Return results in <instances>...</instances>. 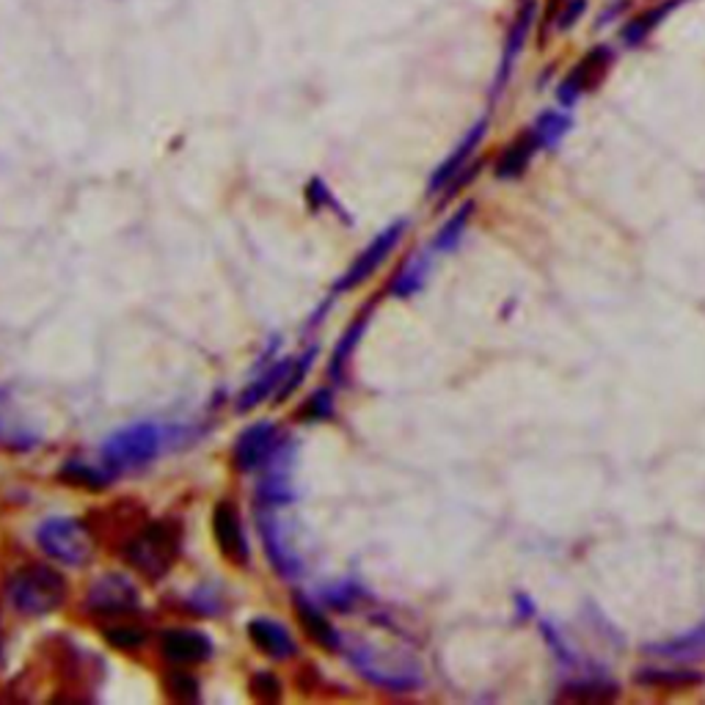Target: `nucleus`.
<instances>
[{"instance_id": "1", "label": "nucleus", "mask_w": 705, "mask_h": 705, "mask_svg": "<svg viewBox=\"0 0 705 705\" xmlns=\"http://www.w3.org/2000/svg\"><path fill=\"white\" fill-rule=\"evenodd\" d=\"M339 650L347 656L352 670L372 686L389 689V692H414L425 681L422 667L409 653L378 648L365 637H342Z\"/></svg>"}, {"instance_id": "2", "label": "nucleus", "mask_w": 705, "mask_h": 705, "mask_svg": "<svg viewBox=\"0 0 705 705\" xmlns=\"http://www.w3.org/2000/svg\"><path fill=\"white\" fill-rule=\"evenodd\" d=\"M7 598L25 617L51 615L67 601V582L47 566L20 568L9 577Z\"/></svg>"}, {"instance_id": "3", "label": "nucleus", "mask_w": 705, "mask_h": 705, "mask_svg": "<svg viewBox=\"0 0 705 705\" xmlns=\"http://www.w3.org/2000/svg\"><path fill=\"white\" fill-rule=\"evenodd\" d=\"M182 549V533L180 526L171 521H157L149 524L146 529H141L127 546H124V560L135 568L138 573H144L149 582L166 577L174 568L177 557Z\"/></svg>"}, {"instance_id": "4", "label": "nucleus", "mask_w": 705, "mask_h": 705, "mask_svg": "<svg viewBox=\"0 0 705 705\" xmlns=\"http://www.w3.org/2000/svg\"><path fill=\"white\" fill-rule=\"evenodd\" d=\"M163 447L160 427L152 422H138L133 427L113 433L102 447V466L113 474H124V471H135L141 466L152 463Z\"/></svg>"}, {"instance_id": "5", "label": "nucleus", "mask_w": 705, "mask_h": 705, "mask_svg": "<svg viewBox=\"0 0 705 705\" xmlns=\"http://www.w3.org/2000/svg\"><path fill=\"white\" fill-rule=\"evenodd\" d=\"M36 544L51 560L61 562V566L83 568L94 557V540H91L89 529L80 521L64 518V515L42 521L36 529Z\"/></svg>"}, {"instance_id": "6", "label": "nucleus", "mask_w": 705, "mask_h": 705, "mask_svg": "<svg viewBox=\"0 0 705 705\" xmlns=\"http://www.w3.org/2000/svg\"><path fill=\"white\" fill-rule=\"evenodd\" d=\"M42 427L23 409L12 389H0V449L3 452H29L40 447Z\"/></svg>"}, {"instance_id": "7", "label": "nucleus", "mask_w": 705, "mask_h": 705, "mask_svg": "<svg viewBox=\"0 0 705 705\" xmlns=\"http://www.w3.org/2000/svg\"><path fill=\"white\" fill-rule=\"evenodd\" d=\"M86 606L94 615L124 617L138 612L141 595L138 588L124 573H108V577H100L91 584L89 595H86Z\"/></svg>"}, {"instance_id": "8", "label": "nucleus", "mask_w": 705, "mask_h": 705, "mask_svg": "<svg viewBox=\"0 0 705 705\" xmlns=\"http://www.w3.org/2000/svg\"><path fill=\"white\" fill-rule=\"evenodd\" d=\"M405 226H409L405 221H398V224H392L389 230H383L381 235L370 243V248H367V251L350 265V270H347V273L336 281V290L347 292V290H356L359 284H365V281L370 279L378 268H381L383 259L392 254V248L398 246L400 237L405 235Z\"/></svg>"}, {"instance_id": "9", "label": "nucleus", "mask_w": 705, "mask_h": 705, "mask_svg": "<svg viewBox=\"0 0 705 705\" xmlns=\"http://www.w3.org/2000/svg\"><path fill=\"white\" fill-rule=\"evenodd\" d=\"M609 67H612L609 47H595V51H590L588 56L571 69V75L560 83V91H557V94H560L562 105H573L584 91H593L595 86L604 80V75L609 72Z\"/></svg>"}, {"instance_id": "10", "label": "nucleus", "mask_w": 705, "mask_h": 705, "mask_svg": "<svg viewBox=\"0 0 705 705\" xmlns=\"http://www.w3.org/2000/svg\"><path fill=\"white\" fill-rule=\"evenodd\" d=\"M213 535L219 544L224 560H230L232 566H248V540L246 529H243L240 513L235 504L221 502L213 513Z\"/></svg>"}, {"instance_id": "11", "label": "nucleus", "mask_w": 705, "mask_h": 705, "mask_svg": "<svg viewBox=\"0 0 705 705\" xmlns=\"http://www.w3.org/2000/svg\"><path fill=\"white\" fill-rule=\"evenodd\" d=\"M259 535H262V544L268 549L270 566L284 579L298 577L301 573V557H298V551H292L290 540L284 535V526L276 518V513H268V510L259 513Z\"/></svg>"}, {"instance_id": "12", "label": "nucleus", "mask_w": 705, "mask_h": 705, "mask_svg": "<svg viewBox=\"0 0 705 705\" xmlns=\"http://www.w3.org/2000/svg\"><path fill=\"white\" fill-rule=\"evenodd\" d=\"M279 444V433L268 422L248 427L246 433H240V438L235 444V466L240 471L259 469V466L268 463V458Z\"/></svg>"}, {"instance_id": "13", "label": "nucleus", "mask_w": 705, "mask_h": 705, "mask_svg": "<svg viewBox=\"0 0 705 705\" xmlns=\"http://www.w3.org/2000/svg\"><path fill=\"white\" fill-rule=\"evenodd\" d=\"M163 653L174 664H202L204 659H210L213 645L204 634L191 631V628H174V631L163 634L160 642Z\"/></svg>"}, {"instance_id": "14", "label": "nucleus", "mask_w": 705, "mask_h": 705, "mask_svg": "<svg viewBox=\"0 0 705 705\" xmlns=\"http://www.w3.org/2000/svg\"><path fill=\"white\" fill-rule=\"evenodd\" d=\"M485 130H488V122H485V119H480V122H477L474 127H471L469 133L463 135V141H460V144L455 146L452 155H449L447 160H444L441 166L436 168V174H433L430 193L441 191V188H447L449 182L455 180V177H460V171H463V166H466V163H469L471 152H474L477 146H480L482 133H485Z\"/></svg>"}, {"instance_id": "15", "label": "nucleus", "mask_w": 705, "mask_h": 705, "mask_svg": "<svg viewBox=\"0 0 705 705\" xmlns=\"http://www.w3.org/2000/svg\"><path fill=\"white\" fill-rule=\"evenodd\" d=\"M248 639H251V642L257 645L265 656H270V659H276V661L290 659V656H295V650H298L295 642H292L290 631H287L281 623L262 620V617L248 623Z\"/></svg>"}, {"instance_id": "16", "label": "nucleus", "mask_w": 705, "mask_h": 705, "mask_svg": "<svg viewBox=\"0 0 705 705\" xmlns=\"http://www.w3.org/2000/svg\"><path fill=\"white\" fill-rule=\"evenodd\" d=\"M533 20H535V3L529 0V3H524V7H521L513 29H510L507 47H504V56H502V67H499L496 83H493V94H499V91H502L504 80H507L510 72H513V64H515V58L521 56V51H524L526 36H529V29H533Z\"/></svg>"}, {"instance_id": "17", "label": "nucleus", "mask_w": 705, "mask_h": 705, "mask_svg": "<svg viewBox=\"0 0 705 705\" xmlns=\"http://www.w3.org/2000/svg\"><path fill=\"white\" fill-rule=\"evenodd\" d=\"M295 612H298V617H301L303 631H306V637L312 639L314 645H320V648H325V650H339L342 634L331 626L328 617H325L323 612L312 604V601L295 598Z\"/></svg>"}, {"instance_id": "18", "label": "nucleus", "mask_w": 705, "mask_h": 705, "mask_svg": "<svg viewBox=\"0 0 705 705\" xmlns=\"http://www.w3.org/2000/svg\"><path fill=\"white\" fill-rule=\"evenodd\" d=\"M538 149H540L538 135H535L533 130L521 133L518 138H515L513 144L502 152V157H499V163H496L499 180H515V177H521V174H524V168L529 166V160H533L535 152Z\"/></svg>"}, {"instance_id": "19", "label": "nucleus", "mask_w": 705, "mask_h": 705, "mask_svg": "<svg viewBox=\"0 0 705 705\" xmlns=\"http://www.w3.org/2000/svg\"><path fill=\"white\" fill-rule=\"evenodd\" d=\"M648 656H659V659H672V661H694L705 656V623L700 628H694L692 634H683V637H675L672 642L664 645H648L645 648Z\"/></svg>"}, {"instance_id": "20", "label": "nucleus", "mask_w": 705, "mask_h": 705, "mask_svg": "<svg viewBox=\"0 0 705 705\" xmlns=\"http://www.w3.org/2000/svg\"><path fill=\"white\" fill-rule=\"evenodd\" d=\"M634 681L642 686H664V689H683V686H700L705 681L703 672L694 670H661V667H645V670L634 672Z\"/></svg>"}, {"instance_id": "21", "label": "nucleus", "mask_w": 705, "mask_h": 705, "mask_svg": "<svg viewBox=\"0 0 705 705\" xmlns=\"http://www.w3.org/2000/svg\"><path fill=\"white\" fill-rule=\"evenodd\" d=\"M287 372H290V361H281V365H273L270 370H265L262 376H259L257 381H254L251 387L240 394V403H237V409L251 411L254 405H259L265 398H270V394L276 392V387L287 381Z\"/></svg>"}, {"instance_id": "22", "label": "nucleus", "mask_w": 705, "mask_h": 705, "mask_svg": "<svg viewBox=\"0 0 705 705\" xmlns=\"http://www.w3.org/2000/svg\"><path fill=\"white\" fill-rule=\"evenodd\" d=\"M571 124H573V119L568 116V113L546 111L544 116L535 122L533 133L538 135V144L544 146V149H551V146H557L562 138H566V133L571 130Z\"/></svg>"}, {"instance_id": "23", "label": "nucleus", "mask_w": 705, "mask_h": 705, "mask_svg": "<svg viewBox=\"0 0 705 705\" xmlns=\"http://www.w3.org/2000/svg\"><path fill=\"white\" fill-rule=\"evenodd\" d=\"M365 325H367L365 317L356 320V323H352L350 328H347V334L339 339V345H336L334 356H331V365H328V372H331V378H334V381H342V378H345L347 361H350L352 347H356V342H359V336H361V331H365Z\"/></svg>"}, {"instance_id": "24", "label": "nucleus", "mask_w": 705, "mask_h": 705, "mask_svg": "<svg viewBox=\"0 0 705 705\" xmlns=\"http://www.w3.org/2000/svg\"><path fill=\"white\" fill-rule=\"evenodd\" d=\"M675 3L678 0H670V3H664V7H653L650 12L639 14L634 23H628V29L623 31V40H626V45H639L642 40H648L650 31H653L656 25H659L661 20L672 12V7H675Z\"/></svg>"}, {"instance_id": "25", "label": "nucleus", "mask_w": 705, "mask_h": 705, "mask_svg": "<svg viewBox=\"0 0 705 705\" xmlns=\"http://www.w3.org/2000/svg\"><path fill=\"white\" fill-rule=\"evenodd\" d=\"M427 270H430V259L427 257L411 259V262L403 268V273L394 279V287H392L394 295L405 298V295H414L416 290H422V284H425L427 279Z\"/></svg>"}, {"instance_id": "26", "label": "nucleus", "mask_w": 705, "mask_h": 705, "mask_svg": "<svg viewBox=\"0 0 705 705\" xmlns=\"http://www.w3.org/2000/svg\"><path fill=\"white\" fill-rule=\"evenodd\" d=\"M471 213H474V204L466 202L463 208H460L458 213L449 219V224L438 232L436 240H433V248H436V251H449V248L458 246L460 237H463V232H466V226H469Z\"/></svg>"}, {"instance_id": "27", "label": "nucleus", "mask_w": 705, "mask_h": 705, "mask_svg": "<svg viewBox=\"0 0 705 705\" xmlns=\"http://www.w3.org/2000/svg\"><path fill=\"white\" fill-rule=\"evenodd\" d=\"M61 477L67 482H72V485L89 488V491H100V488H105L108 480H111L108 474H102V471L91 469V466L86 463H69L67 469L61 471Z\"/></svg>"}, {"instance_id": "28", "label": "nucleus", "mask_w": 705, "mask_h": 705, "mask_svg": "<svg viewBox=\"0 0 705 705\" xmlns=\"http://www.w3.org/2000/svg\"><path fill=\"white\" fill-rule=\"evenodd\" d=\"M617 689L609 681H577L568 683V692L562 697L568 700H612Z\"/></svg>"}, {"instance_id": "29", "label": "nucleus", "mask_w": 705, "mask_h": 705, "mask_svg": "<svg viewBox=\"0 0 705 705\" xmlns=\"http://www.w3.org/2000/svg\"><path fill=\"white\" fill-rule=\"evenodd\" d=\"M251 694L262 703H273V700H279V681L268 672H259L251 678Z\"/></svg>"}, {"instance_id": "30", "label": "nucleus", "mask_w": 705, "mask_h": 705, "mask_svg": "<svg viewBox=\"0 0 705 705\" xmlns=\"http://www.w3.org/2000/svg\"><path fill=\"white\" fill-rule=\"evenodd\" d=\"M105 637H108V642L113 645V648H122V650H133V648H138L141 642H144V634H141L138 628H130V626L111 628V631H108Z\"/></svg>"}, {"instance_id": "31", "label": "nucleus", "mask_w": 705, "mask_h": 705, "mask_svg": "<svg viewBox=\"0 0 705 705\" xmlns=\"http://www.w3.org/2000/svg\"><path fill=\"white\" fill-rule=\"evenodd\" d=\"M168 689H171V694L177 700L197 697V681H193L191 675H186V672H174V675H168Z\"/></svg>"}, {"instance_id": "32", "label": "nucleus", "mask_w": 705, "mask_h": 705, "mask_svg": "<svg viewBox=\"0 0 705 705\" xmlns=\"http://www.w3.org/2000/svg\"><path fill=\"white\" fill-rule=\"evenodd\" d=\"M582 12H584V0H566L562 12H557V29L560 31L571 29V25L582 18Z\"/></svg>"}, {"instance_id": "33", "label": "nucleus", "mask_w": 705, "mask_h": 705, "mask_svg": "<svg viewBox=\"0 0 705 705\" xmlns=\"http://www.w3.org/2000/svg\"><path fill=\"white\" fill-rule=\"evenodd\" d=\"M306 416H312V419H320V416H328L331 414V400L328 394H314L312 400H309L306 411H303Z\"/></svg>"}]
</instances>
